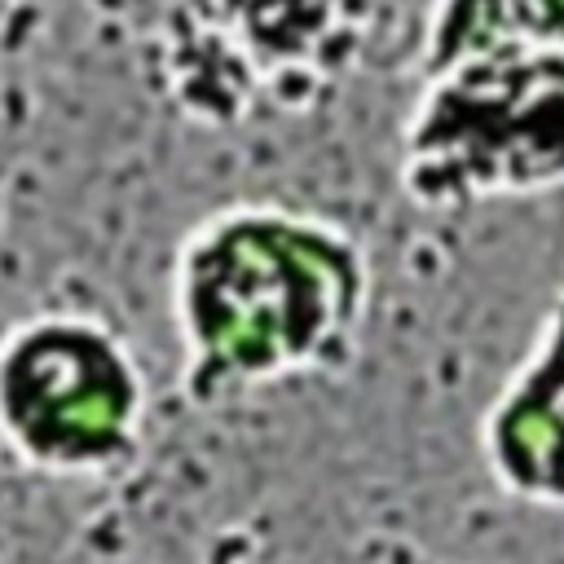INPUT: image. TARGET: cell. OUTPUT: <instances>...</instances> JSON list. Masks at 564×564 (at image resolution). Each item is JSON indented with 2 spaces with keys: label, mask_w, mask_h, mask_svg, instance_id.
Listing matches in <instances>:
<instances>
[{
  "label": "cell",
  "mask_w": 564,
  "mask_h": 564,
  "mask_svg": "<svg viewBox=\"0 0 564 564\" xmlns=\"http://www.w3.org/2000/svg\"><path fill=\"white\" fill-rule=\"evenodd\" d=\"M370 308L361 242L313 212L242 203L207 225L176 264L185 388L203 405L339 375Z\"/></svg>",
  "instance_id": "obj_1"
},
{
  "label": "cell",
  "mask_w": 564,
  "mask_h": 564,
  "mask_svg": "<svg viewBox=\"0 0 564 564\" xmlns=\"http://www.w3.org/2000/svg\"><path fill=\"white\" fill-rule=\"evenodd\" d=\"M0 401L18 441L40 458L106 463L132 436L141 388L110 335L44 326L9 352Z\"/></svg>",
  "instance_id": "obj_3"
},
{
  "label": "cell",
  "mask_w": 564,
  "mask_h": 564,
  "mask_svg": "<svg viewBox=\"0 0 564 564\" xmlns=\"http://www.w3.org/2000/svg\"><path fill=\"white\" fill-rule=\"evenodd\" d=\"M480 463L507 498L564 511V291L480 414Z\"/></svg>",
  "instance_id": "obj_4"
},
{
  "label": "cell",
  "mask_w": 564,
  "mask_h": 564,
  "mask_svg": "<svg viewBox=\"0 0 564 564\" xmlns=\"http://www.w3.org/2000/svg\"><path fill=\"white\" fill-rule=\"evenodd\" d=\"M494 53H564V0H432L419 79Z\"/></svg>",
  "instance_id": "obj_5"
},
{
  "label": "cell",
  "mask_w": 564,
  "mask_h": 564,
  "mask_svg": "<svg viewBox=\"0 0 564 564\" xmlns=\"http://www.w3.org/2000/svg\"><path fill=\"white\" fill-rule=\"evenodd\" d=\"M401 189L423 212L564 189V53H494L423 75L401 123Z\"/></svg>",
  "instance_id": "obj_2"
}]
</instances>
